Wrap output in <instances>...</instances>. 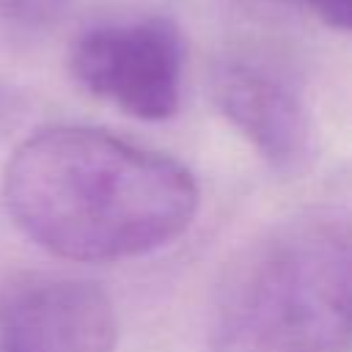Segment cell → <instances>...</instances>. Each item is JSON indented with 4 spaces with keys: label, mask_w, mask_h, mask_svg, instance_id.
<instances>
[{
    "label": "cell",
    "mask_w": 352,
    "mask_h": 352,
    "mask_svg": "<svg viewBox=\"0 0 352 352\" xmlns=\"http://www.w3.org/2000/svg\"><path fill=\"white\" fill-rule=\"evenodd\" d=\"M3 201L14 226L41 250L110 264L179 239L195 217L198 187L168 154L96 126L58 124L14 148Z\"/></svg>",
    "instance_id": "cell-1"
},
{
    "label": "cell",
    "mask_w": 352,
    "mask_h": 352,
    "mask_svg": "<svg viewBox=\"0 0 352 352\" xmlns=\"http://www.w3.org/2000/svg\"><path fill=\"white\" fill-rule=\"evenodd\" d=\"M206 352H352V214L297 212L220 275Z\"/></svg>",
    "instance_id": "cell-2"
},
{
    "label": "cell",
    "mask_w": 352,
    "mask_h": 352,
    "mask_svg": "<svg viewBox=\"0 0 352 352\" xmlns=\"http://www.w3.org/2000/svg\"><path fill=\"white\" fill-rule=\"evenodd\" d=\"M69 69L88 94L126 116L165 121L182 104L184 41L160 14L102 22L74 38Z\"/></svg>",
    "instance_id": "cell-3"
},
{
    "label": "cell",
    "mask_w": 352,
    "mask_h": 352,
    "mask_svg": "<svg viewBox=\"0 0 352 352\" xmlns=\"http://www.w3.org/2000/svg\"><path fill=\"white\" fill-rule=\"evenodd\" d=\"M209 94L220 116L278 173L305 170L316 154V129L300 82L280 63L236 52L212 66Z\"/></svg>",
    "instance_id": "cell-4"
},
{
    "label": "cell",
    "mask_w": 352,
    "mask_h": 352,
    "mask_svg": "<svg viewBox=\"0 0 352 352\" xmlns=\"http://www.w3.org/2000/svg\"><path fill=\"white\" fill-rule=\"evenodd\" d=\"M118 319L88 278L22 272L0 286V352H116Z\"/></svg>",
    "instance_id": "cell-5"
},
{
    "label": "cell",
    "mask_w": 352,
    "mask_h": 352,
    "mask_svg": "<svg viewBox=\"0 0 352 352\" xmlns=\"http://www.w3.org/2000/svg\"><path fill=\"white\" fill-rule=\"evenodd\" d=\"M69 0H0V33H33L55 22Z\"/></svg>",
    "instance_id": "cell-6"
},
{
    "label": "cell",
    "mask_w": 352,
    "mask_h": 352,
    "mask_svg": "<svg viewBox=\"0 0 352 352\" xmlns=\"http://www.w3.org/2000/svg\"><path fill=\"white\" fill-rule=\"evenodd\" d=\"M289 3L319 16L324 25L352 36V0H289Z\"/></svg>",
    "instance_id": "cell-7"
}]
</instances>
